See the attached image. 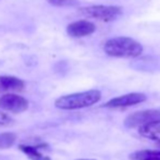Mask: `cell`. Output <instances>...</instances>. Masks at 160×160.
Returning <instances> with one entry per match:
<instances>
[{
    "mask_svg": "<svg viewBox=\"0 0 160 160\" xmlns=\"http://www.w3.org/2000/svg\"><path fill=\"white\" fill-rule=\"evenodd\" d=\"M78 160H95V159H78Z\"/></svg>",
    "mask_w": 160,
    "mask_h": 160,
    "instance_id": "cell-15",
    "label": "cell"
},
{
    "mask_svg": "<svg viewBox=\"0 0 160 160\" xmlns=\"http://www.w3.org/2000/svg\"><path fill=\"white\" fill-rule=\"evenodd\" d=\"M25 86L24 81L15 76L0 75V93L7 92H21Z\"/></svg>",
    "mask_w": 160,
    "mask_h": 160,
    "instance_id": "cell-8",
    "label": "cell"
},
{
    "mask_svg": "<svg viewBox=\"0 0 160 160\" xmlns=\"http://www.w3.org/2000/svg\"><path fill=\"white\" fill-rule=\"evenodd\" d=\"M101 98V93L97 89L74 93L64 95L56 99L55 106L62 110H75L91 107L98 102Z\"/></svg>",
    "mask_w": 160,
    "mask_h": 160,
    "instance_id": "cell-2",
    "label": "cell"
},
{
    "mask_svg": "<svg viewBox=\"0 0 160 160\" xmlns=\"http://www.w3.org/2000/svg\"><path fill=\"white\" fill-rule=\"evenodd\" d=\"M103 51L110 57L136 58L143 52V46L131 37L119 36L108 39L103 45Z\"/></svg>",
    "mask_w": 160,
    "mask_h": 160,
    "instance_id": "cell-1",
    "label": "cell"
},
{
    "mask_svg": "<svg viewBox=\"0 0 160 160\" xmlns=\"http://www.w3.org/2000/svg\"><path fill=\"white\" fill-rule=\"evenodd\" d=\"M147 99L145 94L142 93H130L127 95H123L120 97H116V98L110 99L106 103H103L102 107L107 108H127L131 106L138 105V103L143 102Z\"/></svg>",
    "mask_w": 160,
    "mask_h": 160,
    "instance_id": "cell-6",
    "label": "cell"
},
{
    "mask_svg": "<svg viewBox=\"0 0 160 160\" xmlns=\"http://www.w3.org/2000/svg\"><path fill=\"white\" fill-rule=\"evenodd\" d=\"M78 12L86 18H93L103 22H111L122 15V7L118 6H88L80 8Z\"/></svg>",
    "mask_w": 160,
    "mask_h": 160,
    "instance_id": "cell-3",
    "label": "cell"
},
{
    "mask_svg": "<svg viewBox=\"0 0 160 160\" xmlns=\"http://www.w3.org/2000/svg\"><path fill=\"white\" fill-rule=\"evenodd\" d=\"M17 141V135L12 132L0 133V149H8L12 147Z\"/></svg>",
    "mask_w": 160,
    "mask_h": 160,
    "instance_id": "cell-12",
    "label": "cell"
},
{
    "mask_svg": "<svg viewBox=\"0 0 160 160\" xmlns=\"http://www.w3.org/2000/svg\"><path fill=\"white\" fill-rule=\"evenodd\" d=\"M160 120V110H144L130 114L124 120V125L128 128H139L152 121Z\"/></svg>",
    "mask_w": 160,
    "mask_h": 160,
    "instance_id": "cell-5",
    "label": "cell"
},
{
    "mask_svg": "<svg viewBox=\"0 0 160 160\" xmlns=\"http://www.w3.org/2000/svg\"><path fill=\"white\" fill-rule=\"evenodd\" d=\"M95 31H96L95 24L87 21V20H80V21L72 22L67 28V33L71 37H75V38L88 36L91 34H93Z\"/></svg>",
    "mask_w": 160,
    "mask_h": 160,
    "instance_id": "cell-7",
    "label": "cell"
},
{
    "mask_svg": "<svg viewBox=\"0 0 160 160\" xmlns=\"http://www.w3.org/2000/svg\"><path fill=\"white\" fill-rule=\"evenodd\" d=\"M48 2L55 7H72L78 3V0H48Z\"/></svg>",
    "mask_w": 160,
    "mask_h": 160,
    "instance_id": "cell-13",
    "label": "cell"
},
{
    "mask_svg": "<svg viewBox=\"0 0 160 160\" xmlns=\"http://www.w3.org/2000/svg\"><path fill=\"white\" fill-rule=\"evenodd\" d=\"M13 121H12V119L10 118V116L0 110V125H9Z\"/></svg>",
    "mask_w": 160,
    "mask_h": 160,
    "instance_id": "cell-14",
    "label": "cell"
},
{
    "mask_svg": "<svg viewBox=\"0 0 160 160\" xmlns=\"http://www.w3.org/2000/svg\"><path fill=\"white\" fill-rule=\"evenodd\" d=\"M130 160H160V150H138L130 155Z\"/></svg>",
    "mask_w": 160,
    "mask_h": 160,
    "instance_id": "cell-11",
    "label": "cell"
},
{
    "mask_svg": "<svg viewBox=\"0 0 160 160\" xmlns=\"http://www.w3.org/2000/svg\"><path fill=\"white\" fill-rule=\"evenodd\" d=\"M46 147H48L47 144H38V145H34V146L22 144V145L19 146V149L31 160H51L48 156L40 152L39 150L42 148H46Z\"/></svg>",
    "mask_w": 160,
    "mask_h": 160,
    "instance_id": "cell-9",
    "label": "cell"
},
{
    "mask_svg": "<svg viewBox=\"0 0 160 160\" xmlns=\"http://www.w3.org/2000/svg\"><path fill=\"white\" fill-rule=\"evenodd\" d=\"M138 133L141 136L147 139L160 142V120L152 121V122L139 127Z\"/></svg>",
    "mask_w": 160,
    "mask_h": 160,
    "instance_id": "cell-10",
    "label": "cell"
},
{
    "mask_svg": "<svg viewBox=\"0 0 160 160\" xmlns=\"http://www.w3.org/2000/svg\"><path fill=\"white\" fill-rule=\"evenodd\" d=\"M28 101L17 94L8 93L0 97V109L11 113H21L28 110Z\"/></svg>",
    "mask_w": 160,
    "mask_h": 160,
    "instance_id": "cell-4",
    "label": "cell"
}]
</instances>
